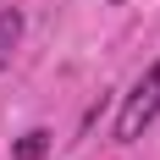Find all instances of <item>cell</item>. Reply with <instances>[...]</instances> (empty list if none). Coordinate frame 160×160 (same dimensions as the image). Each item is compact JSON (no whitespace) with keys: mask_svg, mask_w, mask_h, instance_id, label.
Masks as SVG:
<instances>
[{"mask_svg":"<svg viewBox=\"0 0 160 160\" xmlns=\"http://www.w3.org/2000/svg\"><path fill=\"white\" fill-rule=\"evenodd\" d=\"M44 155H50V132H44V127L22 132V138L11 144V160H44Z\"/></svg>","mask_w":160,"mask_h":160,"instance_id":"3","label":"cell"},{"mask_svg":"<svg viewBox=\"0 0 160 160\" xmlns=\"http://www.w3.org/2000/svg\"><path fill=\"white\" fill-rule=\"evenodd\" d=\"M111 6H122V0H111Z\"/></svg>","mask_w":160,"mask_h":160,"instance_id":"4","label":"cell"},{"mask_svg":"<svg viewBox=\"0 0 160 160\" xmlns=\"http://www.w3.org/2000/svg\"><path fill=\"white\" fill-rule=\"evenodd\" d=\"M17 44H22V11H0V66H11Z\"/></svg>","mask_w":160,"mask_h":160,"instance_id":"2","label":"cell"},{"mask_svg":"<svg viewBox=\"0 0 160 160\" xmlns=\"http://www.w3.org/2000/svg\"><path fill=\"white\" fill-rule=\"evenodd\" d=\"M155 116H160V61L149 66L144 78H138V88L127 94V105H122V116H116V138H122V144H132Z\"/></svg>","mask_w":160,"mask_h":160,"instance_id":"1","label":"cell"}]
</instances>
